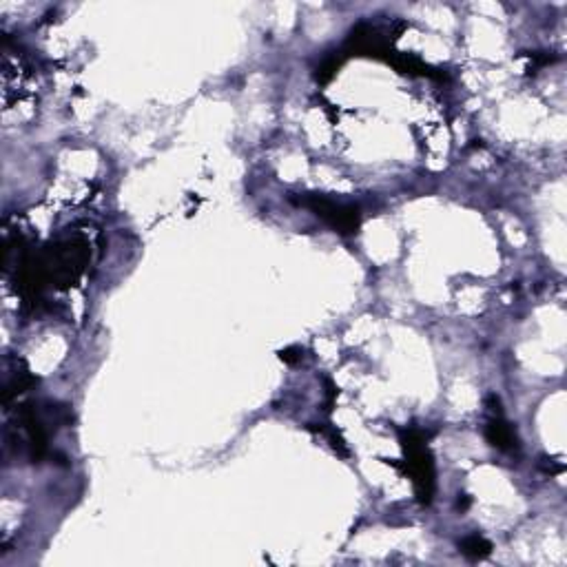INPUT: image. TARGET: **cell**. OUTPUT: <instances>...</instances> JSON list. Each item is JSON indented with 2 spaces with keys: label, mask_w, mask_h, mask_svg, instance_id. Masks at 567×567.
I'll use <instances>...</instances> for the list:
<instances>
[{
  "label": "cell",
  "mask_w": 567,
  "mask_h": 567,
  "mask_svg": "<svg viewBox=\"0 0 567 567\" xmlns=\"http://www.w3.org/2000/svg\"><path fill=\"white\" fill-rule=\"evenodd\" d=\"M34 260L44 284L54 281L56 286L65 288L85 271L87 246L80 240H67L49 246L42 255H34Z\"/></svg>",
  "instance_id": "obj_2"
},
{
  "label": "cell",
  "mask_w": 567,
  "mask_h": 567,
  "mask_svg": "<svg viewBox=\"0 0 567 567\" xmlns=\"http://www.w3.org/2000/svg\"><path fill=\"white\" fill-rule=\"evenodd\" d=\"M302 357H304V350L297 348V346H291V348L279 350V359L284 361V364H288V366H295L297 361H302Z\"/></svg>",
  "instance_id": "obj_11"
},
{
  "label": "cell",
  "mask_w": 567,
  "mask_h": 567,
  "mask_svg": "<svg viewBox=\"0 0 567 567\" xmlns=\"http://www.w3.org/2000/svg\"><path fill=\"white\" fill-rule=\"evenodd\" d=\"M461 496H463V499H459V503H456V508H459V510L463 512V510H468V508H470V499H468L465 494H461Z\"/></svg>",
  "instance_id": "obj_14"
},
{
  "label": "cell",
  "mask_w": 567,
  "mask_h": 567,
  "mask_svg": "<svg viewBox=\"0 0 567 567\" xmlns=\"http://www.w3.org/2000/svg\"><path fill=\"white\" fill-rule=\"evenodd\" d=\"M382 60L388 62L390 67H395L399 73H406V75H421V78H432V80H448V75L444 71L434 69L432 65H428V62H423L421 58H417L413 54L395 51L392 47L384 54Z\"/></svg>",
  "instance_id": "obj_5"
},
{
  "label": "cell",
  "mask_w": 567,
  "mask_h": 567,
  "mask_svg": "<svg viewBox=\"0 0 567 567\" xmlns=\"http://www.w3.org/2000/svg\"><path fill=\"white\" fill-rule=\"evenodd\" d=\"M36 377L31 374V372H18V374H13L11 377V382H7V386H5V403H9L13 397H18L20 392H25V390H29L31 386H36Z\"/></svg>",
  "instance_id": "obj_9"
},
{
  "label": "cell",
  "mask_w": 567,
  "mask_h": 567,
  "mask_svg": "<svg viewBox=\"0 0 567 567\" xmlns=\"http://www.w3.org/2000/svg\"><path fill=\"white\" fill-rule=\"evenodd\" d=\"M324 384H326V408L324 410L330 415L333 413V406H335V401H337V395H339V388L330 382V379H324Z\"/></svg>",
  "instance_id": "obj_12"
},
{
  "label": "cell",
  "mask_w": 567,
  "mask_h": 567,
  "mask_svg": "<svg viewBox=\"0 0 567 567\" xmlns=\"http://www.w3.org/2000/svg\"><path fill=\"white\" fill-rule=\"evenodd\" d=\"M341 67V58L333 56V58H326L322 65L317 67V80L319 83H328V80H333V75L339 71Z\"/></svg>",
  "instance_id": "obj_10"
},
{
  "label": "cell",
  "mask_w": 567,
  "mask_h": 567,
  "mask_svg": "<svg viewBox=\"0 0 567 567\" xmlns=\"http://www.w3.org/2000/svg\"><path fill=\"white\" fill-rule=\"evenodd\" d=\"M18 423H20V428L25 432V441H27L25 446H27V452H29V459L34 463H40L47 456V452H49V446H47L49 437H47V428H44L40 415L36 413V408L31 403L20 406Z\"/></svg>",
  "instance_id": "obj_4"
},
{
  "label": "cell",
  "mask_w": 567,
  "mask_h": 567,
  "mask_svg": "<svg viewBox=\"0 0 567 567\" xmlns=\"http://www.w3.org/2000/svg\"><path fill=\"white\" fill-rule=\"evenodd\" d=\"M291 200L297 202L299 207L310 209L315 215L322 217L330 228H335L341 235H355L359 231L361 213L353 204H339L317 193H306L302 197H291Z\"/></svg>",
  "instance_id": "obj_3"
},
{
  "label": "cell",
  "mask_w": 567,
  "mask_h": 567,
  "mask_svg": "<svg viewBox=\"0 0 567 567\" xmlns=\"http://www.w3.org/2000/svg\"><path fill=\"white\" fill-rule=\"evenodd\" d=\"M530 60H532L530 69H539V67L549 65V62H554L556 56H552V54H530Z\"/></svg>",
  "instance_id": "obj_13"
},
{
  "label": "cell",
  "mask_w": 567,
  "mask_h": 567,
  "mask_svg": "<svg viewBox=\"0 0 567 567\" xmlns=\"http://www.w3.org/2000/svg\"><path fill=\"white\" fill-rule=\"evenodd\" d=\"M485 439H487V444L501 452H512L518 448V437L512 425L503 419V415H492V419L487 421Z\"/></svg>",
  "instance_id": "obj_6"
},
{
  "label": "cell",
  "mask_w": 567,
  "mask_h": 567,
  "mask_svg": "<svg viewBox=\"0 0 567 567\" xmlns=\"http://www.w3.org/2000/svg\"><path fill=\"white\" fill-rule=\"evenodd\" d=\"M425 437L419 428H403L399 430V444L403 448L406 461H388L390 465L399 468L406 477L413 479L415 494L421 506H430L434 490H437V470H434V456L430 448L425 446Z\"/></svg>",
  "instance_id": "obj_1"
},
{
  "label": "cell",
  "mask_w": 567,
  "mask_h": 567,
  "mask_svg": "<svg viewBox=\"0 0 567 567\" xmlns=\"http://www.w3.org/2000/svg\"><path fill=\"white\" fill-rule=\"evenodd\" d=\"M459 549L461 554H465L468 559L472 561H481V559H487L492 554V543L487 541L481 534H470L463 541H459Z\"/></svg>",
  "instance_id": "obj_7"
},
{
  "label": "cell",
  "mask_w": 567,
  "mask_h": 567,
  "mask_svg": "<svg viewBox=\"0 0 567 567\" xmlns=\"http://www.w3.org/2000/svg\"><path fill=\"white\" fill-rule=\"evenodd\" d=\"M308 428L312 430V432H319V434H324L328 441H330V448H333L339 456H348L350 452H348V446H346V441H343V437L339 434V430H335L333 425L330 423H319V425H315V423H310Z\"/></svg>",
  "instance_id": "obj_8"
}]
</instances>
